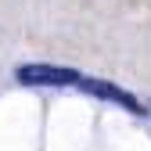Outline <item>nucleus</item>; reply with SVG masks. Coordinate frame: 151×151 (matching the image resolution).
Wrapping results in <instances>:
<instances>
[{"label": "nucleus", "mask_w": 151, "mask_h": 151, "mask_svg": "<svg viewBox=\"0 0 151 151\" xmlns=\"http://www.w3.org/2000/svg\"><path fill=\"white\" fill-rule=\"evenodd\" d=\"M14 79L29 83V86H65V83H79L83 76L65 65H18Z\"/></svg>", "instance_id": "nucleus-1"}, {"label": "nucleus", "mask_w": 151, "mask_h": 151, "mask_svg": "<svg viewBox=\"0 0 151 151\" xmlns=\"http://www.w3.org/2000/svg\"><path fill=\"white\" fill-rule=\"evenodd\" d=\"M76 86H83V90H90V93H97V97H104V101H115V104H122V108H129V111H144V104L133 97V93H126L122 86H115V83H104V79H79Z\"/></svg>", "instance_id": "nucleus-2"}]
</instances>
